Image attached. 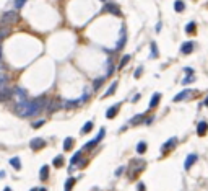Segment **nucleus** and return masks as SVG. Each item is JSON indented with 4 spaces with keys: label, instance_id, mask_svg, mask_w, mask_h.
<instances>
[{
    "label": "nucleus",
    "instance_id": "21",
    "mask_svg": "<svg viewBox=\"0 0 208 191\" xmlns=\"http://www.w3.org/2000/svg\"><path fill=\"white\" fill-rule=\"evenodd\" d=\"M197 31V25H195V21H189L186 25V33L187 34H195Z\"/></svg>",
    "mask_w": 208,
    "mask_h": 191
},
{
    "label": "nucleus",
    "instance_id": "12",
    "mask_svg": "<svg viewBox=\"0 0 208 191\" xmlns=\"http://www.w3.org/2000/svg\"><path fill=\"white\" fill-rule=\"evenodd\" d=\"M119 109H120V103H115V105H112L111 108H107V111H106V118H107V119H114L115 116H117Z\"/></svg>",
    "mask_w": 208,
    "mask_h": 191
},
{
    "label": "nucleus",
    "instance_id": "44",
    "mask_svg": "<svg viewBox=\"0 0 208 191\" xmlns=\"http://www.w3.org/2000/svg\"><path fill=\"white\" fill-rule=\"evenodd\" d=\"M140 96H142V95H140V93H137V95H135V96H134V98H132V101H134V103H137V101H138V100H140Z\"/></svg>",
    "mask_w": 208,
    "mask_h": 191
},
{
    "label": "nucleus",
    "instance_id": "6",
    "mask_svg": "<svg viewBox=\"0 0 208 191\" xmlns=\"http://www.w3.org/2000/svg\"><path fill=\"white\" fill-rule=\"evenodd\" d=\"M102 11H106V13H112V15H115V16H120V15H122V11H120L119 5H115V3H112V2H106V3H104Z\"/></svg>",
    "mask_w": 208,
    "mask_h": 191
},
{
    "label": "nucleus",
    "instance_id": "24",
    "mask_svg": "<svg viewBox=\"0 0 208 191\" xmlns=\"http://www.w3.org/2000/svg\"><path fill=\"white\" fill-rule=\"evenodd\" d=\"M75 181H77V178H73V176L67 178V181H65V186H63V191H72V188H73Z\"/></svg>",
    "mask_w": 208,
    "mask_h": 191
},
{
    "label": "nucleus",
    "instance_id": "47",
    "mask_svg": "<svg viewBox=\"0 0 208 191\" xmlns=\"http://www.w3.org/2000/svg\"><path fill=\"white\" fill-rule=\"evenodd\" d=\"M3 176H5V172H3V170H0V178H3Z\"/></svg>",
    "mask_w": 208,
    "mask_h": 191
},
{
    "label": "nucleus",
    "instance_id": "25",
    "mask_svg": "<svg viewBox=\"0 0 208 191\" xmlns=\"http://www.w3.org/2000/svg\"><path fill=\"white\" fill-rule=\"evenodd\" d=\"M82 154H83V150H82V149H80V150H77V152H75V155H73V157L70 159V165H72V167L78 163V160L82 159Z\"/></svg>",
    "mask_w": 208,
    "mask_h": 191
},
{
    "label": "nucleus",
    "instance_id": "45",
    "mask_svg": "<svg viewBox=\"0 0 208 191\" xmlns=\"http://www.w3.org/2000/svg\"><path fill=\"white\" fill-rule=\"evenodd\" d=\"M138 189H140V191H145V185H143V183H138Z\"/></svg>",
    "mask_w": 208,
    "mask_h": 191
},
{
    "label": "nucleus",
    "instance_id": "27",
    "mask_svg": "<svg viewBox=\"0 0 208 191\" xmlns=\"http://www.w3.org/2000/svg\"><path fill=\"white\" fill-rule=\"evenodd\" d=\"M104 82H106V77H99V79H96L94 82H93V90H94V91H98V90H99L101 87H102V83H104Z\"/></svg>",
    "mask_w": 208,
    "mask_h": 191
},
{
    "label": "nucleus",
    "instance_id": "17",
    "mask_svg": "<svg viewBox=\"0 0 208 191\" xmlns=\"http://www.w3.org/2000/svg\"><path fill=\"white\" fill-rule=\"evenodd\" d=\"M117 85H119V82H117V80H114V82L111 83V87H109V88L106 90V93H104V95H102V98L112 96V95L115 93V90H117Z\"/></svg>",
    "mask_w": 208,
    "mask_h": 191
},
{
    "label": "nucleus",
    "instance_id": "32",
    "mask_svg": "<svg viewBox=\"0 0 208 191\" xmlns=\"http://www.w3.org/2000/svg\"><path fill=\"white\" fill-rule=\"evenodd\" d=\"M73 144H75L73 137H65V141H63V150H70L73 147Z\"/></svg>",
    "mask_w": 208,
    "mask_h": 191
},
{
    "label": "nucleus",
    "instance_id": "5",
    "mask_svg": "<svg viewBox=\"0 0 208 191\" xmlns=\"http://www.w3.org/2000/svg\"><path fill=\"white\" fill-rule=\"evenodd\" d=\"M30 147L33 152H39V150H42L46 147V139L42 137H34L30 141Z\"/></svg>",
    "mask_w": 208,
    "mask_h": 191
},
{
    "label": "nucleus",
    "instance_id": "37",
    "mask_svg": "<svg viewBox=\"0 0 208 191\" xmlns=\"http://www.w3.org/2000/svg\"><path fill=\"white\" fill-rule=\"evenodd\" d=\"M88 98H90V91H88V90H86V91H85V93L82 95V98H78V101H80V105H82V103H85L86 100H88Z\"/></svg>",
    "mask_w": 208,
    "mask_h": 191
},
{
    "label": "nucleus",
    "instance_id": "52",
    "mask_svg": "<svg viewBox=\"0 0 208 191\" xmlns=\"http://www.w3.org/2000/svg\"><path fill=\"white\" fill-rule=\"evenodd\" d=\"M101 2H107V0H101Z\"/></svg>",
    "mask_w": 208,
    "mask_h": 191
},
{
    "label": "nucleus",
    "instance_id": "18",
    "mask_svg": "<svg viewBox=\"0 0 208 191\" xmlns=\"http://www.w3.org/2000/svg\"><path fill=\"white\" fill-rule=\"evenodd\" d=\"M49 178V165H42L41 170H39V180L46 181Z\"/></svg>",
    "mask_w": 208,
    "mask_h": 191
},
{
    "label": "nucleus",
    "instance_id": "26",
    "mask_svg": "<svg viewBox=\"0 0 208 191\" xmlns=\"http://www.w3.org/2000/svg\"><path fill=\"white\" fill-rule=\"evenodd\" d=\"M146 142L145 141H140V142H138L137 144V154H140V155H143V154H145L146 152Z\"/></svg>",
    "mask_w": 208,
    "mask_h": 191
},
{
    "label": "nucleus",
    "instance_id": "28",
    "mask_svg": "<svg viewBox=\"0 0 208 191\" xmlns=\"http://www.w3.org/2000/svg\"><path fill=\"white\" fill-rule=\"evenodd\" d=\"M10 165L13 167L15 170H20V168H21V160H20V157H11V159H10Z\"/></svg>",
    "mask_w": 208,
    "mask_h": 191
},
{
    "label": "nucleus",
    "instance_id": "3",
    "mask_svg": "<svg viewBox=\"0 0 208 191\" xmlns=\"http://www.w3.org/2000/svg\"><path fill=\"white\" fill-rule=\"evenodd\" d=\"M104 134H106V129H104V127H101L99 129V132H98V136L93 139V141H90V142H86L85 146H83V149L82 150H93L98 144H99L102 139H104Z\"/></svg>",
    "mask_w": 208,
    "mask_h": 191
},
{
    "label": "nucleus",
    "instance_id": "36",
    "mask_svg": "<svg viewBox=\"0 0 208 191\" xmlns=\"http://www.w3.org/2000/svg\"><path fill=\"white\" fill-rule=\"evenodd\" d=\"M26 2H28V0H15V8H16V10L23 8V5H25Z\"/></svg>",
    "mask_w": 208,
    "mask_h": 191
},
{
    "label": "nucleus",
    "instance_id": "43",
    "mask_svg": "<svg viewBox=\"0 0 208 191\" xmlns=\"http://www.w3.org/2000/svg\"><path fill=\"white\" fill-rule=\"evenodd\" d=\"M122 173H124V167H120V168H117V170H115V176H120Z\"/></svg>",
    "mask_w": 208,
    "mask_h": 191
},
{
    "label": "nucleus",
    "instance_id": "41",
    "mask_svg": "<svg viewBox=\"0 0 208 191\" xmlns=\"http://www.w3.org/2000/svg\"><path fill=\"white\" fill-rule=\"evenodd\" d=\"M153 121H154V116H150V118H146V119H145V123H143V124H146V126H150V124H151V123H153Z\"/></svg>",
    "mask_w": 208,
    "mask_h": 191
},
{
    "label": "nucleus",
    "instance_id": "11",
    "mask_svg": "<svg viewBox=\"0 0 208 191\" xmlns=\"http://www.w3.org/2000/svg\"><path fill=\"white\" fill-rule=\"evenodd\" d=\"M197 160H198V155H197V154H189L187 159H186V162H184V168H186V170L192 168L194 163H195Z\"/></svg>",
    "mask_w": 208,
    "mask_h": 191
},
{
    "label": "nucleus",
    "instance_id": "48",
    "mask_svg": "<svg viewBox=\"0 0 208 191\" xmlns=\"http://www.w3.org/2000/svg\"><path fill=\"white\" fill-rule=\"evenodd\" d=\"M38 191H47V189L46 188H38Z\"/></svg>",
    "mask_w": 208,
    "mask_h": 191
},
{
    "label": "nucleus",
    "instance_id": "50",
    "mask_svg": "<svg viewBox=\"0 0 208 191\" xmlns=\"http://www.w3.org/2000/svg\"><path fill=\"white\" fill-rule=\"evenodd\" d=\"M3 191H11V188H8V186H7V188H3Z\"/></svg>",
    "mask_w": 208,
    "mask_h": 191
},
{
    "label": "nucleus",
    "instance_id": "15",
    "mask_svg": "<svg viewBox=\"0 0 208 191\" xmlns=\"http://www.w3.org/2000/svg\"><path fill=\"white\" fill-rule=\"evenodd\" d=\"M11 96H13V90L8 88V87H7V88H3V90H0V103L10 100Z\"/></svg>",
    "mask_w": 208,
    "mask_h": 191
},
{
    "label": "nucleus",
    "instance_id": "8",
    "mask_svg": "<svg viewBox=\"0 0 208 191\" xmlns=\"http://www.w3.org/2000/svg\"><path fill=\"white\" fill-rule=\"evenodd\" d=\"M127 43V31H125V26L120 28V36H119V41L115 44V51H122V48Z\"/></svg>",
    "mask_w": 208,
    "mask_h": 191
},
{
    "label": "nucleus",
    "instance_id": "7",
    "mask_svg": "<svg viewBox=\"0 0 208 191\" xmlns=\"http://www.w3.org/2000/svg\"><path fill=\"white\" fill-rule=\"evenodd\" d=\"M13 96L16 98V101L21 103V101H26L28 100V91L25 88H21V87H16L13 90Z\"/></svg>",
    "mask_w": 208,
    "mask_h": 191
},
{
    "label": "nucleus",
    "instance_id": "9",
    "mask_svg": "<svg viewBox=\"0 0 208 191\" xmlns=\"http://www.w3.org/2000/svg\"><path fill=\"white\" fill-rule=\"evenodd\" d=\"M62 105H60V98H52V100H49L47 103V108H46V111L47 113H54L55 109H59Z\"/></svg>",
    "mask_w": 208,
    "mask_h": 191
},
{
    "label": "nucleus",
    "instance_id": "38",
    "mask_svg": "<svg viewBox=\"0 0 208 191\" xmlns=\"http://www.w3.org/2000/svg\"><path fill=\"white\" fill-rule=\"evenodd\" d=\"M42 124H46V119H39V121H34V123H33V127H34V129H39V127H41Z\"/></svg>",
    "mask_w": 208,
    "mask_h": 191
},
{
    "label": "nucleus",
    "instance_id": "2",
    "mask_svg": "<svg viewBox=\"0 0 208 191\" xmlns=\"http://www.w3.org/2000/svg\"><path fill=\"white\" fill-rule=\"evenodd\" d=\"M20 21V13L16 10H8V11H3L2 16H0V23L2 26H7V25H16Z\"/></svg>",
    "mask_w": 208,
    "mask_h": 191
},
{
    "label": "nucleus",
    "instance_id": "33",
    "mask_svg": "<svg viewBox=\"0 0 208 191\" xmlns=\"http://www.w3.org/2000/svg\"><path fill=\"white\" fill-rule=\"evenodd\" d=\"M129 61H130V54L122 56V59H120V62H119V69H124L127 64H129Z\"/></svg>",
    "mask_w": 208,
    "mask_h": 191
},
{
    "label": "nucleus",
    "instance_id": "16",
    "mask_svg": "<svg viewBox=\"0 0 208 191\" xmlns=\"http://www.w3.org/2000/svg\"><path fill=\"white\" fill-rule=\"evenodd\" d=\"M159 100H161V93H158V91H154L151 100H150V105H148V109H154L156 106L159 105Z\"/></svg>",
    "mask_w": 208,
    "mask_h": 191
},
{
    "label": "nucleus",
    "instance_id": "14",
    "mask_svg": "<svg viewBox=\"0 0 208 191\" xmlns=\"http://www.w3.org/2000/svg\"><path fill=\"white\" fill-rule=\"evenodd\" d=\"M190 93H192V91H190L189 88H186V90H182L181 93H177L174 98H172V101L174 103H179V101H184V100H187V98L190 96Z\"/></svg>",
    "mask_w": 208,
    "mask_h": 191
},
{
    "label": "nucleus",
    "instance_id": "39",
    "mask_svg": "<svg viewBox=\"0 0 208 191\" xmlns=\"http://www.w3.org/2000/svg\"><path fill=\"white\" fill-rule=\"evenodd\" d=\"M142 72H143V67L140 66V67H138V69H137V70H135V74H134V77H135V79H138V77H140V75H142Z\"/></svg>",
    "mask_w": 208,
    "mask_h": 191
},
{
    "label": "nucleus",
    "instance_id": "51",
    "mask_svg": "<svg viewBox=\"0 0 208 191\" xmlns=\"http://www.w3.org/2000/svg\"><path fill=\"white\" fill-rule=\"evenodd\" d=\"M30 191H38V188H33V189H30Z\"/></svg>",
    "mask_w": 208,
    "mask_h": 191
},
{
    "label": "nucleus",
    "instance_id": "23",
    "mask_svg": "<svg viewBox=\"0 0 208 191\" xmlns=\"http://www.w3.org/2000/svg\"><path fill=\"white\" fill-rule=\"evenodd\" d=\"M11 30L7 26H0V41H3V39H7V36H10Z\"/></svg>",
    "mask_w": 208,
    "mask_h": 191
},
{
    "label": "nucleus",
    "instance_id": "13",
    "mask_svg": "<svg viewBox=\"0 0 208 191\" xmlns=\"http://www.w3.org/2000/svg\"><path fill=\"white\" fill-rule=\"evenodd\" d=\"M206 132H208V123L206 121H200L197 124V136L203 137V136H206Z\"/></svg>",
    "mask_w": 208,
    "mask_h": 191
},
{
    "label": "nucleus",
    "instance_id": "30",
    "mask_svg": "<svg viewBox=\"0 0 208 191\" xmlns=\"http://www.w3.org/2000/svg\"><path fill=\"white\" fill-rule=\"evenodd\" d=\"M52 165H54L55 168H60V167H63V155H57V157H54V160H52Z\"/></svg>",
    "mask_w": 208,
    "mask_h": 191
},
{
    "label": "nucleus",
    "instance_id": "49",
    "mask_svg": "<svg viewBox=\"0 0 208 191\" xmlns=\"http://www.w3.org/2000/svg\"><path fill=\"white\" fill-rule=\"evenodd\" d=\"M0 61H2V46H0Z\"/></svg>",
    "mask_w": 208,
    "mask_h": 191
},
{
    "label": "nucleus",
    "instance_id": "20",
    "mask_svg": "<svg viewBox=\"0 0 208 191\" xmlns=\"http://www.w3.org/2000/svg\"><path fill=\"white\" fill-rule=\"evenodd\" d=\"M129 123L132 126H137V124H142V123H145V114H137V116H134Z\"/></svg>",
    "mask_w": 208,
    "mask_h": 191
},
{
    "label": "nucleus",
    "instance_id": "4",
    "mask_svg": "<svg viewBox=\"0 0 208 191\" xmlns=\"http://www.w3.org/2000/svg\"><path fill=\"white\" fill-rule=\"evenodd\" d=\"M177 137H169L167 141L161 146V155H166V154H169L171 150H174L176 146H177Z\"/></svg>",
    "mask_w": 208,
    "mask_h": 191
},
{
    "label": "nucleus",
    "instance_id": "34",
    "mask_svg": "<svg viewBox=\"0 0 208 191\" xmlns=\"http://www.w3.org/2000/svg\"><path fill=\"white\" fill-rule=\"evenodd\" d=\"M159 54H158V48H156V43H151V54H150V59H156Z\"/></svg>",
    "mask_w": 208,
    "mask_h": 191
},
{
    "label": "nucleus",
    "instance_id": "1",
    "mask_svg": "<svg viewBox=\"0 0 208 191\" xmlns=\"http://www.w3.org/2000/svg\"><path fill=\"white\" fill-rule=\"evenodd\" d=\"M47 103H49V98L46 95H42V96L34 98V100H26V101L16 103L15 113L21 118H31V116H36V114L46 111Z\"/></svg>",
    "mask_w": 208,
    "mask_h": 191
},
{
    "label": "nucleus",
    "instance_id": "46",
    "mask_svg": "<svg viewBox=\"0 0 208 191\" xmlns=\"http://www.w3.org/2000/svg\"><path fill=\"white\" fill-rule=\"evenodd\" d=\"M203 106H206V108H208V96L205 98V101H203Z\"/></svg>",
    "mask_w": 208,
    "mask_h": 191
},
{
    "label": "nucleus",
    "instance_id": "29",
    "mask_svg": "<svg viewBox=\"0 0 208 191\" xmlns=\"http://www.w3.org/2000/svg\"><path fill=\"white\" fill-rule=\"evenodd\" d=\"M91 129H93V121H86L85 126L80 129V132L82 134H88V132H91Z\"/></svg>",
    "mask_w": 208,
    "mask_h": 191
},
{
    "label": "nucleus",
    "instance_id": "22",
    "mask_svg": "<svg viewBox=\"0 0 208 191\" xmlns=\"http://www.w3.org/2000/svg\"><path fill=\"white\" fill-rule=\"evenodd\" d=\"M174 10L177 13H182L184 10H186V3H184V0H176L174 2Z\"/></svg>",
    "mask_w": 208,
    "mask_h": 191
},
{
    "label": "nucleus",
    "instance_id": "42",
    "mask_svg": "<svg viewBox=\"0 0 208 191\" xmlns=\"http://www.w3.org/2000/svg\"><path fill=\"white\" fill-rule=\"evenodd\" d=\"M184 72L189 74V75H192V74H194V69H192V67H184Z\"/></svg>",
    "mask_w": 208,
    "mask_h": 191
},
{
    "label": "nucleus",
    "instance_id": "31",
    "mask_svg": "<svg viewBox=\"0 0 208 191\" xmlns=\"http://www.w3.org/2000/svg\"><path fill=\"white\" fill-rule=\"evenodd\" d=\"M78 105H80L78 100H67L65 103H63V108H65V109H70V108H77Z\"/></svg>",
    "mask_w": 208,
    "mask_h": 191
},
{
    "label": "nucleus",
    "instance_id": "35",
    "mask_svg": "<svg viewBox=\"0 0 208 191\" xmlns=\"http://www.w3.org/2000/svg\"><path fill=\"white\" fill-rule=\"evenodd\" d=\"M192 82H195V77H194V75H187V77L182 80V85H189V83H192Z\"/></svg>",
    "mask_w": 208,
    "mask_h": 191
},
{
    "label": "nucleus",
    "instance_id": "40",
    "mask_svg": "<svg viewBox=\"0 0 208 191\" xmlns=\"http://www.w3.org/2000/svg\"><path fill=\"white\" fill-rule=\"evenodd\" d=\"M85 165H86V160H83V159H80V160H78V163H77L78 168H83Z\"/></svg>",
    "mask_w": 208,
    "mask_h": 191
},
{
    "label": "nucleus",
    "instance_id": "10",
    "mask_svg": "<svg viewBox=\"0 0 208 191\" xmlns=\"http://www.w3.org/2000/svg\"><path fill=\"white\" fill-rule=\"evenodd\" d=\"M194 48H195V43L194 41H186L181 46V54L187 56V54H192L194 53Z\"/></svg>",
    "mask_w": 208,
    "mask_h": 191
},
{
    "label": "nucleus",
    "instance_id": "19",
    "mask_svg": "<svg viewBox=\"0 0 208 191\" xmlns=\"http://www.w3.org/2000/svg\"><path fill=\"white\" fill-rule=\"evenodd\" d=\"M8 82H10V77H8V74H5V72H0V90L7 88Z\"/></svg>",
    "mask_w": 208,
    "mask_h": 191
}]
</instances>
